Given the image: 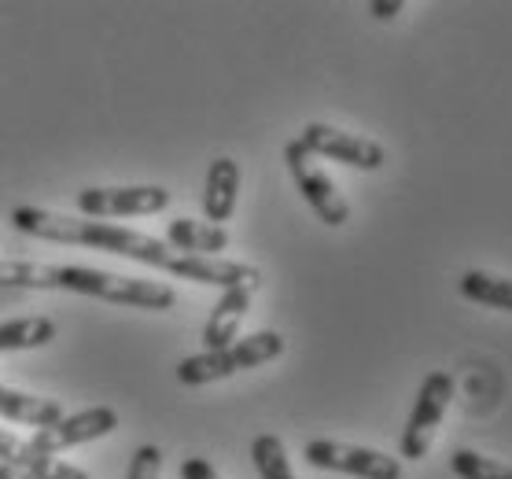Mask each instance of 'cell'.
I'll use <instances>...</instances> for the list:
<instances>
[{
  "label": "cell",
  "instance_id": "cell-1",
  "mask_svg": "<svg viewBox=\"0 0 512 479\" xmlns=\"http://www.w3.org/2000/svg\"><path fill=\"white\" fill-rule=\"evenodd\" d=\"M12 225L19 233L37 236V240H52V244H74L93 247V251H111L118 258H133L140 266L166 269L177 258V251L159 236L137 233L126 225L96 222V218H74V214H56L45 207H15Z\"/></svg>",
  "mask_w": 512,
  "mask_h": 479
},
{
  "label": "cell",
  "instance_id": "cell-2",
  "mask_svg": "<svg viewBox=\"0 0 512 479\" xmlns=\"http://www.w3.org/2000/svg\"><path fill=\"white\" fill-rule=\"evenodd\" d=\"M59 292L93 295L104 303L140 306V310H174L177 292L166 281H144V277H118L93 266H59Z\"/></svg>",
  "mask_w": 512,
  "mask_h": 479
},
{
  "label": "cell",
  "instance_id": "cell-3",
  "mask_svg": "<svg viewBox=\"0 0 512 479\" xmlns=\"http://www.w3.org/2000/svg\"><path fill=\"white\" fill-rule=\"evenodd\" d=\"M284 336L280 332H255V336L236 339L233 347L225 351H203L192 354L185 362H177V384L185 387H203L214 384V380H229V376L244 373V369H258L266 362H277L284 354Z\"/></svg>",
  "mask_w": 512,
  "mask_h": 479
},
{
  "label": "cell",
  "instance_id": "cell-4",
  "mask_svg": "<svg viewBox=\"0 0 512 479\" xmlns=\"http://www.w3.org/2000/svg\"><path fill=\"white\" fill-rule=\"evenodd\" d=\"M450 398H454V376L450 373H428L424 384L417 391V402H413V413L406 421V432H402V443H398V457L406 461H424L435 443V432L443 424L446 409H450Z\"/></svg>",
  "mask_w": 512,
  "mask_h": 479
},
{
  "label": "cell",
  "instance_id": "cell-5",
  "mask_svg": "<svg viewBox=\"0 0 512 479\" xmlns=\"http://www.w3.org/2000/svg\"><path fill=\"white\" fill-rule=\"evenodd\" d=\"M284 163H288L291 177H295V188L303 192V199L310 203V211H314L321 222L332 225V229L350 222V203L339 196L336 181L317 166V159L306 152L303 144L299 141L284 144Z\"/></svg>",
  "mask_w": 512,
  "mask_h": 479
},
{
  "label": "cell",
  "instance_id": "cell-6",
  "mask_svg": "<svg viewBox=\"0 0 512 479\" xmlns=\"http://www.w3.org/2000/svg\"><path fill=\"white\" fill-rule=\"evenodd\" d=\"M303 457L314 468H328V472H343V476L358 479H402V461L369 446H350L336 443V439H310Z\"/></svg>",
  "mask_w": 512,
  "mask_h": 479
},
{
  "label": "cell",
  "instance_id": "cell-7",
  "mask_svg": "<svg viewBox=\"0 0 512 479\" xmlns=\"http://www.w3.org/2000/svg\"><path fill=\"white\" fill-rule=\"evenodd\" d=\"M170 207V192L163 185H126V188H82L78 211L82 218H148Z\"/></svg>",
  "mask_w": 512,
  "mask_h": 479
},
{
  "label": "cell",
  "instance_id": "cell-8",
  "mask_svg": "<svg viewBox=\"0 0 512 479\" xmlns=\"http://www.w3.org/2000/svg\"><path fill=\"white\" fill-rule=\"evenodd\" d=\"M314 159H332V163L354 166V170H380L384 166V148L369 137H358V133H347V129H336L328 122H310V126L295 137Z\"/></svg>",
  "mask_w": 512,
  "mask_h": 479
},
{
  "label": "cell",
  "instance_id": "cell-9",
  "mask_svg": "<svg viewBox=\"0 0 512 479\" xmlns=\"http://www.w3.org/2000/svg\"><path fill=\"white\" fill-rule=\"evenodd\" d=\"M118 428V413L111 406H89L82 413H70L63 417L59 424L52 428H37L34 439L30 443L41 450V454L56 457L70 446H85V443H96V439H107V435Z\"/></svg>",
  "mask_w": 512,
  "mask_h": 479
},
{
  "label": "cell",
  "instance_id": "cell-10",
  "mask_svg": "<svg viewBox=\"0 0 512 479\" xmlns=\"http://www.w3.org/2000/svg\"><path fill=\"white\" fill-rule=\"evenodd\" d=\"M166 273H174L181 281H192V284H210V288H251L258 292V284H262V273L258 266H247V262H229V258H188V255H177Z\"/></svg>",
  "mask_w": 512,
  "mask_h": 479
},
{
  "label": "cell",
  "instance_id": "cell-11",
  "mask_svg": "<svg viewBox=\"0 0 512 479\" xmlns=\"http://www.w3.org/2000/svg\"><path fill=\"white\" fill-rule=\"evenodd\" d=\"M0 465L23 468L26 476H34V479H89L85 468L67 465V461H59V457L41 454L30 439L8 432V428H0Z\"/></svg>",
  "mask_w": 512,
  "mask_h": 479
},
{
  "label": "cell",
  "instance_id": "cell-12",
  "mask_svg": "<svg viewBox=\"0 0 512 479\" xmlns=\"http://www.w3.org/2000/svg\"><path fill=\"white\" fill-rule=\"evenodd\" d=\"M251 288H229L222 292V299L214 303L207 325H203V347L207 351H225L236 343V332L244 325L247 310H251Z\"/></svg>",
  "mask_w": 512,
  "mask_h": 479
},
{
  "label": "cell",
  "instance_id": "cell-13",
  "mask_svg": "<svg viewBox=\"0 0 512 479\" xmlns=\"http://www.w3.org/2000/svg\"><path fill=\"white\" fill-rule=\"evenodd\" d=\"M166 244L188 258H222V251L229 247V229L196 222V218H174L166 222Z\"/></svg>",
  "mask_w": 512,
  "mask_h": 479
},
{
  "label": "cell",
  "instance_id": "cell-14",
  "mask_svg": "<svg viewBox=\"0 0 512 479\" xmlns=\"http://www.w3.org/2000/svg\"><path fill=\"white\" fill-rule=\"evenodd\" d=\"M236 196H240V166H236V159L222 155V159L210 163L207 185H203V214H207V222H229L236 214Z\"/></svg>",
  "mask_w": 512,
  "mask_h": 479
},
{
  "label": "cell",
  "instance_id": "cell-15",
  "mask_svg": "<svg viewBox=\"0 0 512 479\" xmlns=\"http://www.w3.org/2000/svg\"><path fill=\"white\" fill-rule=\"evenodd\" d=\"M0 417L12 424H26V428H52L67 413H63V406H59L56 398L26 395V391L0 384Z\"/></svg>",
  "mask_w": 512,
  "mask_h": 479
},
{
  "label": "cell",
  "instance_id": "cell-16",
  "mask_svg": "<svg viewBox=\"0 0 512 479\" xmlns=\"http://www.w3.org/2000/svg\"><path fill=\"white\" fill-rule=\"evenodd\" d=\"M0 292H59V266L0 258Z\"/></svg>",
  "mask_w": 512,
  "mask_h": 479
},
{
  "label": "cell",
  "instance_id": "cell-17",
  "mask_svg": "<svg viewBox=\"0 0 512 479\" xmlns=\"http://www.w3.org/2000/svg\"><path fill=\"white\" fill-rule=\"evenodd\" d=\"M56 339V321L45 314L0 321V354L4 351H41Z\"/></svg>",
  "mask_w": 512,
  "mask_h": 479
},
{
  "label": "cell",
  "instance_id": "cell-18",
  "mask_svg": "<svg viewBox=\"0 0 512 479\" xmlns=\"http://www.w3.org/2000/svg\"><path fill=\"white\" fill-rule=\"evenodd\" d=\"M461 295L468 303L490 306V310H505L512 314V281L509 277H494V273H483V269H468L465 277L457 281Z\"/></svg>",
  "mask_w": 512,
  "mask_h": 479
},
{
  "label": "cell",
  "instance_id": "cell-19",
  "mask_svg": "<svg viewBox=\"0 0 512 479\" xmlns=\"http://www.w3.org/2000/svg\"><path fill=\"white\" fill-rule=\"evenodd\" d=\"M251 461H255L258 476L262 479H295L288 450H284V443H280V435H273V432L255 435V443H251Z\"/></svg>",
  "mask_w": 512,
  "mask_h": 479
},
{
  "label": "cell",
  "instance_id": "cell-20",
  "mask_svg": "<svg viewBox=\"0 0 512 479\" xmlns=\"http://www.w3.org/2000/svg\"><path fill=\"white\" fill-rule=\"evenodd\" d=\"M450 468H454L457 479H512V465L494 461V457H483L476 450H454Z\"/></svg>",
  "mask_w": 512,
  "mask_h": 479
},
{
  "label": "cell",
  "instance_id": "cell-21",
  "mask_svg": "<svg viewBox=\"0 0 512 479\" xmlns=\"http://www.w3.org/2000/svg\"><path fill=\"white\" fill-rule=\"evenodd\" d=\"M163 476V450L152 443H144L133 450V461H129L126 479H159Z\"/></svg>",
  "mask_w": 512,
  "mask_h": 479
},
{
  "label": "cell",
  "instance_id": "cell-22",
  "mask_svg": "<svg viewBox=\"0 0 512 479\" xmlns=\"http://www.w3.org/2000/svg\"><path fill=\"white\" fill-rule=\"evenodd\" d=\"M181 479H222L218 468L210 465L207 457H185L181 461Z\"/></svg>",
  "mask_w": 512,
  "mask_h": 479
},
{
  "label": "cell",
  "instance_id": "cell-23",
  "mask_svg": "<svg viewBox=\"0 0 512 479\" xmlns=\"http://www.w3.org/2000/svg\"><path fill=\"white\" fill-rule=\"evenodd\" d=\"M402 8H406L402 0H373V4H369V12H373L376 19H384V23H387V19H395Z\"/></svg>",
  "mask_w": 512,
  "mask_h": 479
},
{
  "label": "cell",
  "instance_id": "cell-24",
  "mask_svg": "<svg viewBox=\"0 0 512 479\" xmlns=\"http://www.w3.org/2000/svg\"><path fill=\"white\" fill-rule=\"evenodd\" d=\"M0 479H34V476H26L23 468H12V465H0Z\"/></svg>",
  "mask_w": 512,
  "mask_h": 479
}]
</instances>
